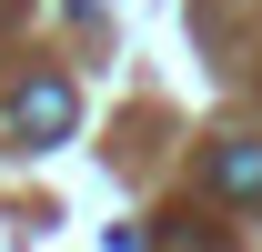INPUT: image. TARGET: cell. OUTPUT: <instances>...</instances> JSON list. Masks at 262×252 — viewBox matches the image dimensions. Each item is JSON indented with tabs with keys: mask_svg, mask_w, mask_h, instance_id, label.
<instances>
[{
	"mask_svg": "<svg viewBox=\"0 0 262 252\" xmlns=\"http://www.w3.org/2000/svg\"><path fill=\"white\" fill-rule=\"evenodd\" d=\"M0 131H10L20 152H51V141L81 131V91H71L61 71H31V81L10 91V111H0Z\"/></svg>",
	"mask_w": 262,
	"mask_h": 252,
	"instance_id": "6da1fadb",
	"label": "cell"
},
{
	"mask_svg": "<svg viewBox=\"0 0 262 252\" xmlns=\"http://www.w3.org/2000/svg\"><path fill=\"white\" fill-rule=\"evenodd\" d=\"M212 192L222 202H262V141H222L212 152Z\"/></svg>",
	"mask_w": 262,
	"mask_h": 252,
	"instance_id": "7a4b0ae2",
	"label": "cell"
}]
</instances>
